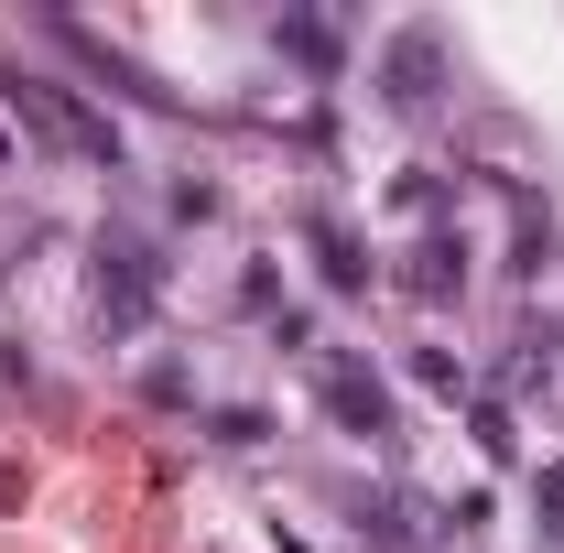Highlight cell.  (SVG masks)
<instances>
[{"label":"cell","instance_id":"obj_7","mask_svg":"<svg viewBox=\"0 0 564 553\" xmlns=\"http://www.w3.org/2000/svg\"><path fill=\"white\" fill-rule=\"evenodd\" d=\"M293 239L315 250V282H326V293H369V282H380L369 239H358V228H348L337 207H304V217H293Z\"/></svg>","mask_w":564,"mask_h":553},{"label":"cell","instance_id":"obj_9","mask_svg":"<svg viewBox=\"0 0 564 553\" xmlns=\"http://www.w3.org/2000/svg\"><path fill=\"white\" fill-rule=\"evenodd\" d=\"M272 44L293 55L304 76H337V22H315V11H282L272 22Z\"/></svg>","mask_w":564,"mask_h":553},{"label":"cell","instance_id":"obj_4","mask_svg":"<svg viewBox=\"0 0 564 553\" xmlns=\"http://www.w3.org/2000/svg\"><path fill=\"white\" fill-rule=\"evenodd\" d=\"M369 87H380V109H402V120H423L445 87H456V44L434 33V22H402L391 44H380V66H369Z\"/></svg>","mask_w":564,"mask_h":553},{"label":"cell","instance_id":"obj_1","mask_svg":"<svg viewBox=\"0 0 564 553\" xmlns=\"http://www.w3.org/2000/svg\"><path fill=\"white\" fill-rule=\"evenodd\" d=\"M0 109L22 120V131L44 141L55 163H87V174H131V131L87 98V87H66V76L22 66V55H0Z\"/></svg>","mask_w":564,"mask_h":553},{"label":"cell","instance_id":"obj_16","mask_svg":"<svg viewBox=\"0 0 564 553\" xmlns=\"http://www.w3.org/2000/svg\"><path fill=\"white\" fill-rule=\"evenodd\" d=\"M141 391H152V402H196V380H185V358H152V369H141Z\"/></svg>","mask_w":564,"mask_h":553},{"label":"cell","instance_id":"obj_8","mask_svg":"<svg viewBox=\"0 0 564 553\" xmlns=\"http://www.w3.org/2000/svg\"><path fill=\"white\" fill-rule=\"evenodd\" d=\"M543 261H554V207H543L532 185H510V261H499V272H510V282H532Z\"/></svg>","mask_w":564,"mask_h":553},{"label":"cell","instance_id":"obj_14","mask_svg":"<svg viewBox=\"0 0 564 553\" xmlns=\"http://www.w3.org/2000/svg\"><path fill=\"white\" fill-rule=\"evenodd\" d=\"M532 521H543V543L564 553V467H532Z\"/></svg>","mask_w":564,"mask_h":553},{"label":"cell","instance_id":"obj_12","mask_svg":"<svg viewBox=\"0 0 564 553\" xmlns=\"http://www.w3.org/2000/svg\"><path fill=\"white\" fill-rule=\"evenodd\" d=\"M272 434H282V423H272V413H250V402H228V413H207V445H217V456H261Z\"/></svg>","mask_w":564,"mask_h":553},{"label":"cell","instance_id":"obj_11","mask_svg":"<svg viewBox=\"0 0 564 553\" xmlns=\"http://www.w3.org/2000/svg\"><path fill=\"white\" fill-rule=\"evenodd\" d=\"M467 434H478V456H489V467H521V413H510V402L478 391V402H467Z\"/></svg>","mask_w":564,"mask_h":553},{"label":"cell","instance_id":"obj_5","mask_svg":"<svg viewBox=\"0 0 564 553\" xmlns=\"http://www.w3.org/2000/svg\"><path fill=\"white\" fill-rule=\"evenodd\" d=\"M44 33H55V44H66L76 66L87 76H109V87H120V98H141V109H163V120H185V87H163V76L141 66L131 44H109V33H98V22H66V11H55V22H44Z\"/></svg>","mask_w":564,"mask_h":553},{"label":"cell","instance_id":"obj_10","mask_svg":"<svg viewBox=\"0 0 564 553\" xmlns=\"http://www.w3.org/2000/svg\"><path fill=\"white\" fill-rule=\"evenodd\" d=\"M402 369H413L434 402H478V358H456V347H413Z\"/></svg>","mask_w":564,"mask_h":553},{"label":"cell","instance_id":"obj_18","mask_svg":"<svg viewBox=\"0 0 564 553\" xmlns=\"http://www.w3.org/2000/svg\"><path fill=\"white\" fill-rule=\"evenodd\" d=\"M554 369H564V326H554Z\"/></svg>","mask_w":564,"mask_h":553},{"label":"cell","instance_id":"obj_15","mask_svg":"<svg viewBox=\"0 0 564 553\" xmlns=\"http://www.w3.org/2000/svg\"><path fill=\"white\" fill-rule=\"evenodd\" d=\"M163 207L185 217V228H207V217H228V196H217L207 174H185V185H174V196H163Z\"/></svg>","mask_w":564,"mask_h":553},{"label":"cell","instance_id":"obj_13","mask_svg":"<svg viewBox=\"0 0 564 553\" xmlns=\"http://www.w3.org/2000/svg\"><path fill=\"white\" fill-rule=\"evenodd\" d=\"M380 207H391V217H434V207H445V174H434V163H402Z\"/></svg>","mask_w":564,"mask_h":553},{"label":"cell","instance_id":"obj_17","mask_svg":"<svg viewBox=\"0 0 564 553\" xmlns=\"http://www.w3.org/2000/svg\"><path fill=\"white\" fill-rule=\"evenodd\" d=\"M272 553H315V543H304V532H282V521H272Z\"/></svg>","mask_w":564,"mask_h":553},{"label":"cell","instance_id":"obj_3","mask_svg":"<svg viewBox=\"0 0 564 553\" xmlns=\"http://www.w3.org/2000/svg\"><path fill=\"white\" fill-rule=\"evenodd\" d=\"M315 413L337 423V434H358V445H402V402H391V380L369 369V358H315Z\"/></svg>","mask_w":564,"mask_h":553},{"label":"cell","instance_id":"obj_6","mask_svg":"<svg viewBox=\"0 0 564 553\" xmlns=\"http://www.w3.org/2000/svg\"><path fill=\"white\" fill-rule=\"evenodd\" d=\"M380 282H402L413 304H456V293L478 282V239H467L456 217H434V228H423V239H413V250H402Z\"/></svg>","mask_w":564,"mask_h":553},{"label":"cell","instance_id":"obj_2","mask_svg":"<svg viewBox=\"0 0 564 553\" xmlns=\"http://www.w3.org/2000/svg\"><path fill=\"white\" fill-rule=\"evenodd\" d=\"M163 293H174V261H163V239L131 228V217H109L98 239H87V326L109 347H131L152 315H163Z\"/></svg>","mask_w":564,"mask_h":553}]
</instances>
